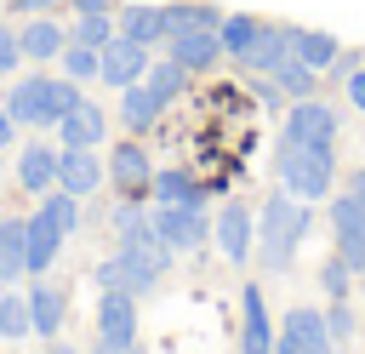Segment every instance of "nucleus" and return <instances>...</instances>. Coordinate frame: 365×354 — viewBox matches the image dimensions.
<instances>
[{"instance_id": "f257e3e1", "label": "nucleus", "mask_w": 365, "mask_h": 354, "mask_svg": "<svg viewBox=\"0 0 365 354\" xmlns=\"http://www.w3.org/2000/svg\"><path fill=\"white\" fill-rule=\"evenodd\" d=\"M308 228H314L308 200H297L291 188H274L262 200V211H257V263L268 274H285L291 257H297V246L308 240Z\"/></svg>"}, {"instance_id": "f03ea898", "label": "nucleus", "mask_w": 365, "mask_h": 354, "mask_svg": "<svg viewBox=\"0 0 365 354\" xmlns=\"http://www.w3.org/2000/svg\"><path fill=\"white\" fill-rule=\"evenodd\" d=\"M80 97H86V91H80V80H68V74H29V80H17V86L6 91V108H11L17 126H57Z\"/></svg>"}, {"instance_id": "7ed1b4c3", "label": "nucleus", "mask_w": 365, "mask_h": 354, "mask_svg": "<svg viewBox=\"0 0 365 354\" xmlns=\"http://www.w3.org/2000/svg\"><path fill=\"white\" fill-rule=\"evenodd\" d=\"M274 177L279 188H291L297 200H331V183H336V148H308V143H274Z\"/></svg>"}, {"instance_id": "20e7f679", "label": "nucleus", "mask_w": 365, "mask_h": 354, "mask_svg": "<svg viewBox=\"0 0 365 354\" xmlns=\"http://www.w3.org/2000/svg\"><path fill=\"white\" fill-rule=\"evenodd\" d=\"M171 257H177V251H171L160 234H148V240H120V251H114V263H120V285H125L131 297L154 291V285L165 280Z\"/></svg>"}, {"instance_id": "39448f33", "label": "nucleus", "mask_w": 365, "mask_h": 354, "mask_svg": "<svg viewBox=\"0 0 365 354\" xmlns=\"http://www.w3.org/2000/svg\"><path fill=\"white\" fill-rule=\"evenodd\" d=\"M285 143H308V148H336V108L314 91V97H297L285 108V126H279Z\"/></svg>"}, {"instance_id": "423d86ee", "label": "nucleus", "mask_w": 365, "mask_h": 354, "mask_svg": "<svg viewBox=\"0 0 365 354\" xmlns=\"http://www.w3.org/2000/svg\"><path fill=\"white\" fill-rule=\"evenodd\" d=\"M154 217V234L182 257V251H200L205 240H211V211L205 206H154L148 211Z\"/></svg>"}, {"instance_id": "0eeeda50", "label": "nucleus", "mask_w": 365, "mask_h": 354, "mask_svg": "<svg viewBox=\"0 0 365 354\" xmlns=\"http://www.w3.org/2000/svg\"><path fill=\"white\" fill-rule=\"evenodd\" d=\"M211 246L228 257V263H251V246H257V211L245 200H228L211 211Z\"/></svg>"}, {"instance_id": "6e6552de", "label": "nucleus", "mask_w": 365, "mask_h": 354, "mask_svg": "<svg viewBox=\"0 0 365 354\" xmlns=\"http://www.w3.org/2000/svg\"><path fill=\"white\" fill-rule=\"evenodd\" d=\"M279 343H285L291 354H336V337H331V325H325V308H314V303L285 308Z\"/></svg>"}, {"instance_id": "1a4fd4ad", "label": "nucleus", "mask_w": 365, "mask_h": 354, "mask_svg": "<svg viewBox=\"0 0 365 354\" xmlns=\"http://www.w3.org/2000/svg\"><path fill=\"white\" fill-rule=\"evenodd\" d=\"M97 343H108L114 354L137 348V297L131 291H103V303H97Z\"/></svg>"}, {"instance_id": "9d476101", "label": "nucleus", "mask_w": 365, "mask_h": 354, "mask_svg": "<svg viewBox=\"0 0 365 354\" xmlns=\"http://www.w3.org/2000/svg\"><path fill=\"white\" fill-rule=\"evenodd\" d=\"M148 46H137V40H125V34H114L108 46H103V69H97V80L103 86H114V91H125V86H137L143 74H148Z\"/></svg>"}, {"instance_id": "9b49d317", "label": "nucleus", "mask_w": 365, "mask_h": 354, "mask_svg": "<svg viewBox=\"0 0 365 354\" xmlns=\"http://www.w3.org/2000/svg\"><path fill=\"white\" fill-rule=\"evenodd\" d=\"M103 166H108V183H114L120 194H131V200H143V194H148V177H154V160L143 154V143H137V137H125V143H114Z\"/></svg>"}, {"instance_id": "f8f14e48", "label": "nucleus", "mask_w": 365, "mask_h": 354, "mask_svg": "<svg viewBox=\"0 0 365 354\" xmlns=\"http://www.w3.org/2000/svg\"><path fill=\"white\" fill-rule=\"evenodd\" d=\"M57 148H63V143H57ZM103 183H108V166H103V154H97V148H63V160H57V188H68V194L91 200Z\"/></svg>"}, {"instance_id": "ddd939ff", "label": "nucleus", "mask_w": 365, "mask_h": 354, "mask_svg": "<svg viewBox=\"0 0 365 354\" xmlns=\"http://www.w3.org/2000/svg\"><path fill=\"white\" fill-rule=\"evenodd\" d=\"M165 57L182 63L188 74H205V69L222 63V40H217V29H177V34L165 40Z\"/></svg>"}, {"instance_id": "4468645a", "label": "nucleus", "mask_w": 365, "mask_h": 354, "mask_svg": "<svg viewBox=\"0 0 365 354\" xmlns=\"http://www.w3.org/2000/svg\"><path fill=\"white\" fill-rule=\"evenodd\" d=\"M23 223H29V257H23V274H34V280H40V274L57 263V251H63V240H68V234L57 228V217H51L46 206H34Z\"/></svg>"}, {"instance_id": "2eb2a0df", "label": "nucleus", "mask_w": 365, "mask_h": 354, "mask_svg": "<svg viewBox=\"0 0 365 354\" xmlns=\"http://www.w3.org/2000/svg\"><path fill=\"white\" fill-rule=\"evenodd\" d=\"M240 354H274V320H268L262 285L240 291Z\"/></svg>"}, {"instance_id": "dca6fc26", "label": "nucleus", "mask_w": 365, "mask_h": 354, "mask_svg": "<svg viewBox=\"0 0 365 354\" xmlns=\"http://www.w3.org/2000/svg\"><path fill=\"white\" fill-rule=\"evenodd\" d=\"M57 160H63L57 143H23V154H17V188L34 194V200L46 188H57Z\"/></svg>"}, {"instance_id": "f3484780", "label": "nucleus", "mask_w": 365, "mask_h": 354, "mask_svg": "<svg viewBox=\"0 0 365 354\" xmlns=\"http://www.w3.org/2000/svg\"><path fill=\"white\" fill-rule=\"evenodd\" d=\"M114 23H120V34H125V40L148 46V51L171 40V17H165V6H120V11H114Z\"/></svg>"}, {"instance_id": "a211bd4d", "label": "nucleus", "mask_w": 365, "mask_h": 354, "mask_svg": "<svg viewBox=\"0 0 365 354\" xmlns=\"http://www.w3.org/2000/svg\"><path fill=\"white\" fill-rule=\"evenodd\" d=\"M103 131H108V114H103L97 103H86V97L57 120V143H63V148H97Z\"/></svg>"}, {"instance_id": "6ab92c4d", "label": "nucleus", "mask_w": 365, "mask_h": 354, "mask_svg": "<svg viewBox=\"0 0 365 354\" xmlns=\"http://www.w3.org/2000/svg\"><path fill=\"white\" fill-rule=\"evenodd\" d=\"M148 200H154V206H205V183L188 177L182 166H154V177H148Z\"/></svg>"}, {"instance_id": "aec40b11", "label": "nucleus", "mask_w": 365, "mask_h": 354, "mask_svg": "<svg viewBox=\"0 0 365 354\" xmlns=\"http://www.w3.org/2000/svg\"><path fill=\"white\" fill-rule=\"evenodd\" d=\"M29 320H34V337H57L63 320H68V291L40 274V280L29 285Z\"/></svg>"}, {"instance_id": "412c9836", "label": "nucleus", "mask_w": 365, "mask_h": 354, "mask_svg": "<svg viewBox=\"0 0 365 354\" xmlns=\"http://www.w3.org/2000/svg\"><path fill=\"white\" fill-rule=\"evenodd\" d=\"M17 46H23L29 63H51V57L68 46V29H63L51 11H40V17H29V23L17 29Z\"/></svg>"}, {"instance_id": "4be33fe9", "label": "nucleus", "mask_w": 365, "mask_h": 354, "mask_svg": "<svg viewBox=\"0 0 365 354\" xmlns=\"http://www.w3.org/2000/svg\"><path fill=\"white\" fill-rule=\"evenodd\" d=\"M285 57H291V29H285V23H279V29H274V23H262L257 46H251V51H245L240 63H245L251 74H274V69H279Z\"/></svg>"}, {"instance_id": "5701e85b", "label": "nucleus", "mask_w": 365, "mask_h": 354, "mask_svg": "<svg viewBox=\"0 0 365 354\" xmlns=\"http://www.w3.org/2000/svg\"><path fill=\"white\" fill-rule=\"evenodd\" d=\"M291 57H302L308 69H331L336 57H342V46H336V34H325V29H291Z\"/></svg>"}, {"instance_id": "b1692460", "label": "nucleus", "mask_w": 365, "mask_h": 354, "mask_svg": "<svg viewBox=\"0 0 365 354\" xmlns=\"http://www.w3.org/2000/svg\"><path fill=\"white\" fill-rule=\"evenodd\" d=\"M160 114H165V103H160V97H154V91L143 86V80L120 91V126H125V131H148V126H154Z\"/></svg>"}, {"instance_id": "393cba45", "label": "nucleus", "mask_w": 365, "mask_h": 354, "mask_svg": "<svg viewBox=\"0 0 365 354\" xmlns=\"http://www.w3.org/2000/svg\"><path fill=\"white\" fill-rule=\"evenodd\" d=\"M257 34H262V17H251V11H222V23H217V40L228 57H245L257 46Z\"/></svg>"}, {"instance_id": "a878e982", "label": "nucleus", "mask_w": 365, "mask_h": 354, "mask_svg": "<svg viewBox=\"0 0 365 354\" xmlns=\"http://www.w3.org/2000/svg\"><path fill=\"white\" fill-rule=\"evenodd\" d=\"M23 257H29V223L23 217H0V268H6V280L23 274Z\"/></svg>"}, {"instance_id": "bb28decb", "label": "nucleus", "mask_w": 365, "mask_h": 354, "mask_svg": "<svg viewBox=\"0 0 365 354\" xmlns=\"http://www.w3.org/2000/svg\"><path fill=\"white\" fill-rule=\"evenodd\" d=\"M268 80H274V86H279V91H285L291 103H297V97H314V91H319V69H308L302 57H285V63H279V69H274Z\"/></svg>"}, {"instance_id": "cd10ccee", "label": "nucleus", "mask_w": 365, "mask_h": 354, "mask_svg": "<svg viewBox=\"0 0 365 354\" xmlns=\"http://www.w3.org/2000/svg\"><path fill=\"white\" fill-rule=\"evenodd\" d=\"M143 86H148V91H154V97L171 108V103L182 97V86H188V69H182V63H171V57H160V63H148Z\"/></svg>"}, {"instance_id": "c85d7f7f", "label": "nucleus", "mask_w": 365, "mask_h": 354, "mask_svg": "<svg viewBox=\"0 0 365 354\" xmlns=\"http://www.w3.org/2000/svg\"><path fill=\"white\" fill-rule=\"evenodd\" d=\"M114 34H120L114 11H80V17H74V29H68V40H80V46H97V51H103Z\"/></svg>"}, {"instance_id": "c756f323", "label": "nucleus", "mask_w": 365, "mask_h": 354, "mask_svg": "<svg viewBox=\"0 0 365 354\" xmlns=\"http://www.w3.org/2000/svg\"><path fill=\"white\" fill-rule=\"evenodd\" d=\"M165 17H171V34H177V29H217V23H222V11L205 6V0H171Z\"/></svg>"}, {"instance_id": "7c9ffc66", "label": "nucleus", "mask_w": 365, "mask_h": 354, "mask_svg": "<svg viewBox=\"0 0 365 354\" xmlns=\"http://www.w3.org/2000/svg\"><path fill=\"white\" fill-rule=\"evenodd\" d=\"M57 63H63V74H68V80H80V86H86V80H97V69H103V51H97V46H80V40H68V46L57 51Z\"/></svg>"}, {"instance_id": "2f4dec72", "label": "nucleus", "mask_w": 365, "mask_h": 354, "mask_svg": "<svg viewBox=\"0 0 365 354\" xmlns=\"http://www.w3.org/2000/svg\"><path fill=\"white\" fill-rule=\"evenodd\" d=\"M34 320H29V291H0V337H29Z\"/></svg>"}, {"instance_id": "473e14b6", "label": "nucleus", "mask_w": 365, "mask_h": 354, "mask_svg": "<svg viewBox=\"0 0 365 354\" xmlns=\"http://www.w3.org/2000/svg\"><path fill=\"white\" fill-rule=\"evenodd\" d=\"M348 285H354V268H348L342 257H325V263H319V291H325V297H348Z\"/></svg>"}, {"instance_id": "72a5a7b5", "label": "nucleus", "mask_w": 365, "mask_h": 354, "mask_svg": "<svg viewBox=\"0 0 365 354\" xmlns=\"http://www.w3.org/2000/svg\"><path fill=\"white\" fill-rule=\"evenodd\" d=\"M325 325H331L336 343H348V337H354V303H348V297H331V303H325Z\"/></svg>"}, {"instance_id": "f704fd0d", "label": "nucleus", "mask_w": 365, "mask_h": 354, "mask_svg": "<svg viewBox=\"0 0 365 354\" xmlns=\"http://www.w3.org/2000/svg\"><path fill=\"white\" fill-rule=\"evenodd\" d=\"M336 257H342V263L354 268V280H359V274H365V228H359V234H336Z\"/></svg>"}, {"instance_id": "c9c22d12", "label": "nucleus", "mask_w": 365, "mask_h": 354, "mask_svg": "<svg viewBox=\"0 0 365 354\" xmlns=\"http://www.w3.org/2000/svg\"><path fill=\"white\" fill-rule=\"evenodd\" d=\"M23 63V46H17V29H0V74H17Z\"/></svg>"}, {"instance_id": "e433bc0d", "label": "nucleus", "mask_w": 365, "mask_h": 354, "mask_svg": "<svg viewBox=\"0 0 365 354\" xmlns=\"http://www.w3.org/2000/svg\"><path fill=\"white\" fill-rule=\"evenodd\" d=\"M342 80H348V103H354V108L365 114V63H354V69H348Z\"/></svg>"}, {"instance_id": "4c0bfd02", "label": "nucleus", "mask_w": 365, "mask_h": 354, "mask_svg": "<svg viewBox=\"0 0 365 354\" xmlns=\"http://www.w3.org/2000/svg\"><path fill=\"white\" fill-rule=\"evenodd\" d=\"M57 6H68V0H11V11H23V17H40V11H57Z\"/></svg>"}, {"instance_id": "58836bf2", "label": "nucleus", "mask_w": 365, "mask_h": 354, "mask_svg": "<svg viewBox=\"0 0 365 354\" xmlns=\"http://www.w3.org/2000/svg\"><path fill=\"white\" fill-rule=\"evenodd\" d=\"M11 137H17V120H11V108L0 103V148H11Z\"/></svg>"}, {"instance_id": "ea45409f", "label": "nucleus", "mask_w": 365, "mask_h": 354, "mask_svg": "<svg viewBox=\"0 0 365 354\" xmlns=\"http://www.w3.org/2000/svg\"><path fill=\"white\" fill-rule=\"evenodd\" d=\"M68 6H74V11H120L114 0H68Z\"/></svg>"}, {"instance_id": "a19ab883", "label": "nucleus", "mask_w": 365, "mask_h": 354, "mask_svg": "<svg viewBox=\"0 0 365 354\" xmlns=\"http://www.w3.org/2000/svg\"><path fill=\"white\" fill-rule=\"evenodd\" d=\"M46 354H80L74 343H63V337H46Z\"/></svg>"}, {"instance_id": "79ce46f5", "label": "nucleus", "mask_w": 365, "mask_h": 354, "mask_svg": "<svg viewBox=\"0 0 365 354\" xmlns=\"http://www.w3.org/2000/svg\"><path fill=\"white\" fill-rule=\"evenodd\" d=\"M348 188H354V194H359V200H365V166H359V171H354V183H348Z\"/></svg>"}, {"instance_id": "37998d69", "label": "nucleus", "mask_w": 365, "mask_h": 354, "mask_svg": "<svg viewBox=\"0 0 365 354\" xmlns=\"http://www.w3.org/2000/svg\"><path fill=\"white\" fill-rule=\"evenodd\" d=\"M91 354H114V348H108V343H91Z\"/></svg>"}, {"instance_id": "c03bdc74", "label": "nucleus", "mask_w": 365, "mask_h": 354, "mask_svg": "<svg viewBox=\"0 0 365 354\" xmlns=\"http://www.w3.org/2000/svg\"><path fill=\"white\" fill-rule=\"evenodd\" d=\"M274 354H291V348H285V343H274Z\"/></svg>"}, {"instance_id": "a18cd8bd", "label": "nucleus", "mask_w": 365, "mask_h": 354, "mask_svg": "<svg viewBox=\"0 0 365 354\" xmlns=\"http://www.w3.org/2000/svg\"><path fill=\"white\" fill-rule=\"evenodd\" d=\"M6 285H11V280H6V268H0V291H6Z\"/></svg>"}, {"instance_id": "49530a36", "label": "nucleus", "mask_w": 365, "mask_h": 354, "mask_svg": "<svg viewBox=\"0 0 365 354\" xmlns=\"http://www.w3.org/2000/svg\"><path fill=\"white\" fill-rule=\"evenodd\" d=\"M125 354H143V348H125Z\"/></svg>"}, {"instance_id": "de8ad7c7", "label": "nucleus", "mask_w": 365, "mask_h": 354, "mask_svg": "<svg viewBox=\"0 0 365 354\" xmlns=\"http://www.w3.org/2000/svg\"><path fill=\"white\" fill-rule=\"evenodd\" d=\"M359 285H365V274H359Z\"/></svg>"}, {"instance_id": "09e8293b", "label": "nucleus", "mask_w": 365, "mask_h": 354, "mask_svg": "<svg viewBox=\"0 0 365 354\" xmlns=\"http://www.w3.org/2000/svg\"><path fill=\"white\" fill-rule=\"evenodd\" d=\"M0 29H6V23H0Z\"/></svg>"}]
</instances>
